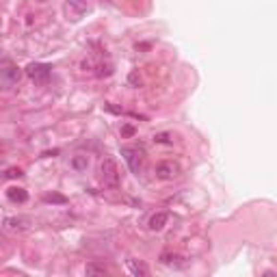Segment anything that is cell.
<instances>
[{"mask_svg": "<svg viewBox=\"0 0 277 277\" xmlns=\"http://www.w3.org/2000/svg\"><path fill=\"white\" fill-rule=\"evenodd\" d=\"M100 182L107 189H117L119 186V169L113 158H104L100 163Z\"/></svg>", "mask_w": 277, "mask_h": 277, "instance_id": "6da1fadb", "label": "cell"}, {"mask_svg": "<svg viewBox=\"0 0 277 277\" xmlns=\"http://www.w3.org/2000/svg\"><path fill=\"white\" fill-rule=\"evenodd\" d=\"M122 156L126 160V165H128V169L132 171V173H141L143 171V165H145V152L139 148H130V145H126L122 148Z\"/></svg>", "mask_w": 277, "mask_h": 277, "instance_id": "7a4b0ae2", "label": "cell"}, {"mask_svg": "<svg viewBox=\"0 0 277 277\" xmlns=\"http://www.w3.org/2000/svg\"><path fill=\"white\" fill-rule=\"evenodd\" d=\"M20 78H22V72H20L16 65H4V67H0V89H2V91L13 89L20 83Z\"/></svg>", "mask_w": 277, "mask_h": 277, "instance_id": "3957f363", "label": "cell"}, {"mask_svg": "<svg viewBox=\"0 0 277 277\" xmlns=\"http://www.w3.org/2000/svg\"><path fill=\"white\" fill-rule=\"evenodd\" d=\"M50 65L46 63H28L26 65V76L35 80V83H39V85H43V83H48L50 80Z\"/></svg>", "mask_w": 277, "mask_h": 277, "instance_id": "277c9868", "label": "cell"}, {"mask_svg": "<svg viewBox=\"0 0 277 277\" xmlns=\"http://www.w3.org/2000/svg\"><path fill=\"white\" fill-rule=\"evenodd\" d=\"M154 173H156V178L158 180H173L175 175L180 173V167L175 163H171V160H163V163L156 165Z\"/></svg>", "mask_w": 277, "mask_h": 277, "instance_id": "5b68a950", "label": "cell"}, {"mask_svg": "<svg viewBox=\"0 0 277 277\" xmlns=\"http://www.w3.org/2000/svg\"><path fill=\"white\" fill-rule=\"evenodd\" d=\"M167 221H169V214L167 213H156L149 216V221H148V228L152 230V232H160L167 225Z\"/></svg>", "mask_w": 277, "mask_h": 277, "instance_id": "8992f818", "label": "cell"}, {"mask_svg": "<svg viewBox=\"0 0 277 277\" xmlns=\"http://www.w3.org/2000/svg\"><path fill=\"white\" fill-rule=\"evenodd\" d=\"M126 264H128V271L130 273H132L134 277H148V266L143 264V262H139V260H128L126 262Z\"/></svg>", "mask_w": 277, "mask_h": 277, "instance_id": "52a82bcc", "label": "cell"}, {"mask_svg": "<svg viewBox=\"0 0 277 277\" xmlns=\"http://www.w3.org/2000/svg\"><path fill=\"white\" fill-rule=\"evenodd\" d=\"M7 197L11 201H16V204H24L28 199V193L24 189H20V186H13V189L7 191Z\"/></svg>", "mask_w": 277, "mask_h": 277, "instance_id": "ba28073f", "label": "cell"}, {"mask_svg": "<svg viewBox=\"0 0 277 277\" xmlns=\"http://www.w3.org/2000/svg\"><path fill=\"white\" fill-rule=\"evenodd\" d=\"M85 273L87 275H107L108 269L104 264H98V262H89V264L85 266Z\"/></svg>", "mask_w": 277, "mask_h": 277, "instance_id": "9c48e42d", "label": "cell"}, {"mask_svg": "<svg viewBox=\"0 0 277 277\" xmlns=\"http://www.w3.org/2000/svg\"><path fill=\"white\" fill-rule=\"evenodd\" d=\"M72 167L76 171H85L89 167V158H87V156H83V154H76L72 158Z\"/></svg>", "mask_w": 277, "mask_h": 277, "instance_id": "30bf717a", "label": "cell"}, {"mask_svg": "<svg viewBox=\"0 0 277 277\" xmlns=\"http://www.w3.org/2000/svg\"><path fill=\"white\" fill-rule=\"evenodd\" d=\"M67 7H76V11H74V20H78V16H83L85 9H87V0H67Z\"/></svg>", "mask_w": 277, "mask_h": 277, "instance_id": "8fae6325", "label": "cell"}, {"mask_svg": "<svg viewBox=\"0 0 277 277\" xmlns=\"http://www.w3.org/2000/svg\"><path fill=\"white\" fill-rule=\"evenodd\" d=\"M4 225H7V228H11V230H24V228H26V221H24V219H11V216H7V219H4Z\"/></svg>", "mask_w": 277, "mask_h": 277, "instance_id": "7c38bea8", "label": "cell"}, {"mask_svg": "<svg viewBox=\"0 0 277 277\" xmlns=\"http://www.w3.org/2000/svg\"><path fill=\"white\" fill-rule=\"evenodd\" d=\"M43 201H46V204H67V197L52 193V195H46V197H43Z\"/></svg>", "mask_w": 277, "mask_h": 277, "instance_id": "4fadbf2b", "label": "cell"}, {"mask_svg": "<svg viewBox=\"0 0 277 277\" xmlns=\"http://www.w3.org/2000/svg\"><path fill=\"white\" fill-rule=\"evenodd\" d=\"M173 141V134L171 132H158L154 134V143H171Z\"/></svg>", "mask_w": 277, "mask_h": 277, "instance_id": "5bb4252c", "label": "cell"}, {"mask_svg": "<svg viewBox=\"0 0 277 277\" xmlns=\"http://www.w3.org/2000/svg\"><path fill=\"white\" fill-rule=\"evenodd\" d=\"M24 175V171L20 169V167H11V169H7V178H22Z\"/></svg>", "mask_w": 277, "mask_h": 277, "instance_id": "9a60e30c", "label": "cell"}, {"mask_svg": "<svg viewBox=\"0 0 277 277\" xmlns=\"http://www.w3.org/2000/svg\"><path fill=\"white\" fill-rule=\"evenodd\" d=\"M122 134H124V137H132V134H134V128H132V126H124V128H122Z\"/></svg>", "mask_w": 277, "mask_h": 277, "instance_id": "2e32d148", "label": "cell"}, {"mask_svg": "<svg viewBox=\"0 0 277 277\" xmlns=\"http://www.w3.org/2000/svg\"><path fill=\"white\" fill-rule=\"evenodd\" d=\"M0 240H2V236H0Z\"/></svg>", "mask_w": 277, "mask_h": 277, "instance_id": "e0dca14e", "label": "cell"}]
</instances>
